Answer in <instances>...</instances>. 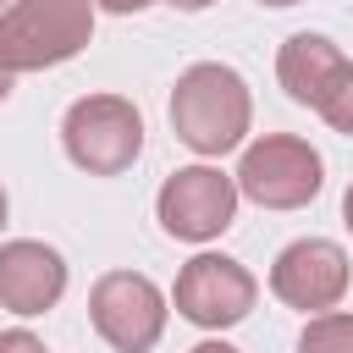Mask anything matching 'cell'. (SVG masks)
Here are the masks:
<instances>
[{"label":"cell","mask_w":353,"mask_h":353,"mask_svg":"<svg viewBox=\"0 0 353 353\" xmlns=\"http://www.w3.org/2000/svg\"><path fill=\"white\" fill-rule=\"evenodd\" d=\"M248 121H254V94H248L237 66L193 61L176 77V88H171V132L193 154H204V160L232 154L248 138Z\"/></svg>","instance_id":"1"},{"label":"cell","mask_w":353,"mask_h":353,"mask_svg":"<svg viewBox=\"0 0 353 353\" xmlns=\"http://www.w3.org/2000/svg\"><path fill=\"white\" fill-rule=\"evenodd\" d=\"M94 39V0H11L0 11V66L50 72L83 55Z\"/></svg>","instance_id":"2"},{"label":"cell","mask_w":353,"mask_h":353,"mask_svg":"<svg viewBox=\"0 0 353 353\" xmlns=\"http://www.w3.org/2000/svg\"><path fill=\"white\" fill-rule=\"evenodd\" d=\"M61 149L88 176H121L143 154V116L127 94H83L61 116Z\"/></svg>","instance_id":"3"},{"label":"cell","mask_w":353,"mask_h":353,"mask_svg":"<svg viewBox=\"0 0 353 353\" xmlns=\"http://www.w3.org/2000/svg\"><path fill=\"white\" fill-rule=\"evenodd\" d=\"M237 193L254 199L259 210H303L320 199L325 188V160L309 138H292V132H265L243 149L237 171H232Z\"/></svg>","instance_id":"4"},{"label":"cell","mask_w":353,"mask_h":353,"mask_svg":"<svg viewBox=\"0 0 353 353\" xmlns=\"http://www.w3.org/2000/svg\"><path fill=\"white\" fill-rule=\"evenodd\" d=\"M237 182L221 165H182L154 193V221L176 243H215L237 221Z\"/></svg>","instance_id":"5"},{"label":"cell","mask_w":353,"mask_h":353,"mask_svg":"<svg viewBox=\"0 0 353 353\" xmlns=\"http://www.w3.org/2000/svg\"><path fill=\"white\" fill-rule=\"evenodd\" d=\"M165 292L143 270H105L88 287V320L105 347L116 353H149L165 331Z\"/></svg>","instance_id":"6"},{"label":"cell","mask_w":353,"mask_h":353,"mask_svg":"<svg viewBox=\"0 0 353 353\" xmlns=\"http://www.w3.org/2000/svg\"><path fill=\"white\" fill-rule=\"evenodd\" d=\"M254 298H259V281L232 254H193L176 270V287H171L176 314L188 325H199V331H226V325L248 320Z\"/></svg>","instance_id":"7"},{"label":"cell","mask_w":353,"mask_h":353,"mask_svg":"<svg viewBox=\"0 0 353 353\" xmlns=\"http://www.w3.org/2000/svg\"><path fill=\"white\" fill-rule=\"evenodd\" d=\"M347 248L331 243V237H298L276 254L270 265V292L287 303V309H303V314H320V309H336L342 292H347Z\"/></svg>","instance_id":"8"},{"label":"cell","mask_w":353,"mask_h":353,"mask_svg":"<svg viewBox=\"0 0 353 353\" xmlns=\"http://www.w3.org/2000/svg\"><path fill=\"white\" fill-rule=\"evenodd\" d=\"M66 292V259L61 248L39 243V237H11L0 243V309L33 320L50 314Z\"/></svg>","instance_id":"9"},{"label":"cell","mask_w":353,"mask_h":353,"mask_svg":"<svg viewBox=\"0 0 353 353\" xmlns=\"http://www.w3.org/2000/svg\"><path fill=\"white\" fill-rule=\"evenodd\" d=\"M342 50L325 39V33H292L287 44H281V55H276V83L287 88V99L292 105H320V94L331 88V77L342 72Z\"/></svg>","instance_id":"10"},{"label":"cell","mask_w":353,"mask_h":353,"mask_svg":"<svg viewBox=\"0 0 353 353\" xmlns=\"http://www.w3.org/2000/svg\"><path fill=\"white\" fill-rule=\"evenodd\" d=\"M298 353H353V314L342 309L309 314V325L298 331Z\"/></svg>","instance_id":"11"},{"label":"cell","mask_w":353,"mask_h":353,"mask_svg":"<svg viewBox=\"0 0 353 353\" xmlns=\"http://www.w3.org/2000/svg\"><path fill=\"white\" fill-rule=\"evenodd\" d=\"M320 121L331 127V132H342V138H353V61H342V72L331 77V88L320 94Z\"/></svg>","instance_id":"12"},{"label":"cell","mask_w":353,"mask_h":353,"mask_svg":"<svg viewBox=\"0 0 353 353\" xmlns=\"http://www.w3.org/2000/svg\"><path fill=\"white\" fill-rule=\"evenodd\" d=\"M0 353H50V347H44L33 331H22V325H17V331H0Z\"/></svg>","instance_id":"13"},{"label":"cell","mask_w":353,"mask_h":353,"mask_svg":"<svg viewBox=\"0 0 353 353\" xmlns=\"http://www.w3.org/2000/svg\"><path fill=\"white\" fill-rule=\"evenodd\" d=\"M154 0H94V11H110V17H132V11H149Z\"/></svg>","instance_id":"14"},{"label":"cell","mask_w":353,"mask_h":353,"mask_svg":"<svg viewBox=\"0 0 353 353\" xmlns=\"http://www.w3.org/2000/svg\"><path fill=\"white\" fill-rule=\"evenodd\" d=\"M188 353H237V347L221 342V336H210V342H199V347H188Z\"/></svg>","instance_id":"15"},{"label":"cell","mask_w":353,"mask_h":353,"mask_svg":"<svg viewBox=\"0 0 353 353\" xmlns=\"http://www.w3.org/2000/svg\"><path fill=\"white\" fill-rule=\"evenodd\" d=\"M11 88H17V72H6V66H0V105L11 99Z\"/></svg>","instance_id":"16"},{"label":"cell","mask_w":353,"mask_h":353,"mask_svg":"<svg viewBox=\"0 0 353 353\" xmlns=\"http://www.w3.org/2000/svg\"><path fill=\"white\" fill-rule=\"evenodd\" d=\"M165 6H176V11H210L215 0H165Z\"/></svg>","instance_id":"17"},{"label":"cell","mask_w":353,"mask_h":353,"mask_svg":"<svg viewBox=\"0 0 353 353\" xmlns=\"http://www.w3.org/2000/svg\"><path fill=\"white\" fill-rule=\"evenodd\" d=\"M342 221H347V232H353V182H347V193H342Z\"/></svg>","instance_id":"18"},{"label":"cell","mask_w":353,"mask_h":353,"mask_svg":"<svg viewBox=\"0 0 353 353\" xmlns=\"http://www.w3.org/2000/svg\"><path fill=\"white\" fill-rule=\"evenodd\" d=\"M6 215H11V199H6V188H0V232H6Z\"/></svg>","instance_id":"19"},{"label":"cell","mask_w":353,"mask_h":353,"mask_svg":"<svg viewBox=\"0 0 353 353\" xmlns=\"http://www.w3.org/2000/svg\"><path fill=\"white\" fill-rule=\"evenodd\" d=\"M259 6H276V11H281V6H298V0H259Z\"/></svg>","instance_id":"20"},{"label":"cell","mask_w":353,"mask_h":353,"mask_svg":"<svg viewBox=\"0 0 353 353\" xmlns=\"http://www.w3.org/2000/svg\"><path fill=\"white\" fill-rule=\"evenodd\" d=\"M6 6H11V0H0V11H6Z\"/></svg>","instance_id":"21"}]
</instances>
